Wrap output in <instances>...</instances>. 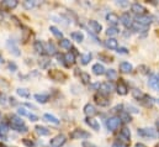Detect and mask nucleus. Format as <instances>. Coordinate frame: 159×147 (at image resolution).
<instances>
[{"label": "nucleus", "mask_w": 159, "mask_h": 147, "mask_svg": "<svg viewBox=\"0 0 159 147\" xmlns=\"http://www.w3.org/2000/svg\"><path fill=\"white\" fill-rule=\"evenodd\" d=\"M121 122H122V121L120 120L119 116L109 117V119L106 120V127H107V130H110V131H116L117 129H120Z\"/></svg>", "instance_id": "f257e3e1"}, {"label": "nucleus", "mask_w": 159, "mask_h": 147, "mask_svg": "<svg viewBox=\"0 0 159 147\" xmlns=\"http://www.w3.org/2000/svg\"><path fill=\"white\" fill-rule=\"evenodd\" d=\"M89 137H90V134L86 132L83 129H75L70 132V139L72 140H85V139H89Z\"/></svg>", "instance_id": "f03ea898"}, {"label": "nucleus", "mask_w": 159, "mask_h": 147, "mask_svg": "<svg viewBox=\"0 0 159 147\" xmlns=\"http://www.w3.org/2000/svg\"><path fill=\"white\" fill-rule=\"evenodd\" d=\"M48 77H49L52 80H54V82H64V80L67 79L66 73H63V72L59 71V69H52V71H49V72H48Z\"/></svg>", "instance_id": "7ed1b4c3"}, {"label": "nucleus", "mask_w": 159, "mask_h": 147, "mask_svg": "<svg viewBox=\"0 0 159 147\" xmlns=\"http://www.w3.org/2000/svg\"><path fill=\"white\" fill-rule=\"evenodd\" d=\"M114 89L115 88H114V85H112L111 82H104V83H101L99 85V93L102 94V95H105V97L109 95V94H111Z\"/></svg>", "instance_id": "20e7f679"}, {"label": "nucleus", "mask_w": 159, "mask_h": 147, "mask_svg": "<svg viewBox=\"0 0 159 147\" xmlns=\"http://www.w3.org/2000/svg\"><path fill=\"white\" fill-rule=\"evenodd\" d=\"M66 142H67V137H66L64 135L59 134V135L54 136V137L51 140L49 145H51L52 147H62L64 144H66Z\"/></svg>", "instance_id": "39448f33"}, {"label": "nucleus", "mask_w": 159, "mask_h": 147, "mask_svg": "<svg viewBox=\"0 0 159 147\" xmlns=\"http://www.w3.org/2000/svg\"><path fill=\"white\" fill-rule=\"evenodd\" d=\"M6 47H7V50L14 55V56H16V57H19L20 55H21V52H20V48H19V46L16 45V42L14 41V40H7L6 41Z\"/></svg>", "instance_id": "423d86ee"}, {"label": "nucleus", "mask_w": 159, "mask_h": 147, "mask_svg": "<svg viewBox=\"0 0 159 147\" xmlns=\"http://www.w3.org/2000/svg\"><path fill=\"white\" fill-rule=\"evenodd\" d=\"M131 11L133 12V14H136L137 16H139V15H147L146 12H147V9L142 5V4H139V2H133L132 5H131Z\"/></svg>", "instance_id": "0eeeda50"}, {"label": "nucleus", "mask_w": 159, "mask_h": 147, "mask_svg": "<svg viewBox=\"0 0 159 147\" xmlns=\"http://www.w3.org/2000/svg\"><path fill=\"white\" fill-rule=\"evenodd\" d=\"M94 100H95V103H96L98 105H100V107H109V105H110L109 98L105 97V95H102V94H100V93H98V94L94 95Z\"/></svg>", "instance_id": "6e6552de"}, {"label": "nucleus", "mask_w": 159, "mask_h": 147, "mask_svg": "<svg viewBox=\"0 0 159 147\" xmlns=\"http://www.w3.org/2000/svg\"><path fill=\"white\" fill-rule=\"evenodd\" d=\"M134 22H137L139 25H143L146 27H149V25L152 24V17L148 16V15H139V16H136Z\"/></svg>", "instance_id": "1a4fd4ad"}, {"label": "nucleus", "mask_w": 159, "mask_h": 147, "mask_svg": "<svg viewBox=\"0 0 159 147\" xmlns=\"http://www.w3.org/2000/svg\"><path fill=\"white\" fill-rule=\"evenodd\" d=\"M120 21L122 22V25H123L125 27H132V25H133V22H134V21L132 20L129 12H123V14L121 15V17H120Z\"/></svg>", "instance_id": "9d476101"}, {"label": "nucleus", "mask_w": 159, "mask_h": 147, "mask_svg": "<svg viewBox=\"0 0 159 147\" xmlns=\"http://www.w3.org/2000/svg\"><path fill=\"white\" fill-rule=\"evenodd\" d=\"M137 134L139 136H142V137H148V139L149 137L151 139H154L157 136V134H156V131L153 129H138Z\"/></svg>", "instance_id": "9b49d317"}, {"label": "nucleus", "mask_w": 159, "mask_h": 147, "mask_svg": "<svg viewBox=\"0 0 159 147\" xmlns=\"http://www.w3.org/2000/svg\"><path fill=\"white\" fill-rule=\"evenodd\" d=\"M148 85H149L153 90L159 92V74H152V75L149 77Z\"/></svg>", "instance_id": "f8f14e48"}, {"label": "nucleus", "mask_w": 159, "mask_h": 147, "mask_svg": "<svg viewBox=\"0 0 159 147\" xmlns=\"http://www.w3.org/2000/svg\"><path fill=\"white\" fill-rule=\"evenodd\" d=\"M84 114L86 115V117H94L95 115H98V110H96V108L93 104L88 103L84 107Z\"/></svg>", "instance_id": "ddd939ff"}, {"label": "nucleus", "mask_w": 159, "mask_h": 147, "mask_svg": "<svg viewBox=\"0 0 159 147\" xmlns=\"http://www.w3.org/2000/svg\"><path fill=\"white\" fill-rule=\"evenodd\" d=\"M116 92H117L119 95H126L128 93V87H127V84L122 79H120L119 84L116 87Z\"/></svg>", "instance_id": "4468645a"}, {"label": "nucleus", "mask_w": 159, "mask_h": 147, "mask_svg": "<svg viewBox=\"0 0 159 147\" xmlns=\"http://www.w3.org/2000/svg\"><path fill=\"white\" fill-rule=\"evenodd\" d=\"M106 21L109 22V24H111L112 26H115L116 27V25L120 22V17L117 14H115V12H109L107 15H106Z\"/></svg>", "instance_id": "2eb2a0df"}, {"label": "nucleus", "mask_w": 159, "mask_h": 147, "mask_svg": "<svg viewBox=\"0 0 159 147\" xmlns=\"http://www.w3.org/2000/svg\"><path fill=\"white\" fill-rule=\"evenodd\" d=\"M19 5L17 0H4L1 1V7H5L6 10H12Z\"/></svg>", "instance_id": "dca6fc26"}, {"label": "nucleus", "mask_w": 159, "mask_h": 147, "mask_svg": "<svg viewBox=\"0 0 159 147\" xmlns=\"http://www.w3.org/2000/svg\"><path fill=\"white\" fill-rule=\"evenodd\" d=\"M89 27H90L91 31L95 32V34H100V32L102 31V26H101V24L98 22L96 20H90V21H89Z\"/></svg>", "instance_id": "f3484780"}, {"label": "nucleus", "mask_w": 159, "mask_h": 147, "mask_svg": "<svg viewBox=\"0 0 159 147\" xmlns=\"http://www.w3.org/2000/svg\"><path fill=\"white\" fill-rule=\"evenodd\" d=\"M24 125H26V124L20 116H17V115L10 116V126H24Z\"/></svg>", "instance_id": "a211bd4d"}, {"label": "nucleus", "mask_w": 159, "mask_h": 147, "mask_svg": "<svg viewBox=\"0 0 159 147\" xmlns=\"http://www.w3.org/2000/svg\"><path fill=\"white\" fill-rule=\"evenodd\" d=\"M85 124L88 125V126H90L93 130H95V131H99L100 130V124H99V121L98 120H95L94 117H86L85 119Z\"/></svg>", "instance_id": "6ab92c4d"}, {"label": "nucleus", "mask_w": 159, "mask_h": 147, "mask_svg": "<svg viewBox=\"0 0 159 147\" xmlns=\"http://www.w3.org/2000/svg\"><path fill=\"white\" fill-rule=\"evenodd\" d=\"M44 52L48 56H54V55H57V48L52 42H46L44 43Z\"/></svg>", "instance_id": "aec40b11"}, {"label": "nucleus", "mask_w": 159, "mask_h": 147, "mask_svg": "<svg viewBox=\"0 0 159 147\" xmlns=\"http://www.w3.org/2000/svg\"><path fill=\"white\" fill-rule=\"evenodd\" d=\"M105 46L110 50H117L119 48V41L114 37H109L106 41H105Z\"/></svg>", "instance_id": "412c9836"}, {"label": "nucleus", "mask_w": 159, "mask_h": 147, "mask_svg": "<svg viewBox=\"0 0 159 147\" xmlns=\"http://www.w3.org/2000/svg\"><path fill=\"white\" fill-rule=\"evenodd\" d=\"M120 139L122 141H125V142H129V140H131V131H129V129L123 127L121 130V132H120Z\"/></svg>", "instance_id": "4be33fe9"}, {"label": "nucleus", "mask_w": 159, "mask_h": 147, "mask_svg": "<svg viewBox=\"0 0 159 147\" xmlns=\"http://www.w3.org/2000/svg\"><path fill=\"white\" fill-rule=\"evenodd\" d=\"M91 69H93V73L96 74V75H102V74L106 73V69L101 63H95Z\"/></svg>", "instance_id": "5701e85b"}, {"label": "nucleus", "mask_w": 159, "mask_h": 147, "mask_svg": "<svg viewBox=\"0 0 159 147\" xmlns=\"http://www.w3.org/2000/svg\"><path fill=\"white\" fill-rule=\"evenodd\" d=\"M35 100L40 104H46L48 100H49V94H46V93H41V94H35Z\"/></svg>", "instance_id": "b1692460"}, {"label": "nucleus", "mask_w": 159, "mask_h": 147, "mask_svg": "<svg viewBox=\"0 0 159 147\" xmlns=\"http://www.w3.org/2000/svg\"><path fill=\"white\" fill-rule=\"evenodd\" d=\"M64 58H66V64H67V67L75 63V55H74L73 52L66 53V55H64Z\"/></svg>", "instance_id": "393cba45"}, {"label": "nucleus", "mask_w": 159, "mask_h": 147, "mask_svg": "<svg viewBox=\"0 0 159 147\" xmlns=\"http://www.w3.org/2000/svg\"><path fill=\"white\" fill-rule=\"evenodd\" d=\"M34 50H35L39 55L46 53V52H44V43H43L42 41H35V43H34Z\"/></svg>", "instance_id": "a878e982"}, {"label": "nucleus", "mask_w": 159, "mask_h": 147, "mask_svg": "<svg viewBox=\"0 0 159 147\" xmlns=\"http://www.w3.org/2000/svg\"><path fill=\"white\" fill-rule=\"evenodd\" d=\"M132 69H133V67H132L131 63H128V62H122V63H120V71H121V72H123V73H131Z\"/></svg>", "instance_id": "bb28decb"}, {"label": "nucleus", "mask_w": 159, "mask_h": 147, "mask_svg": "<svg viewBox=\"0 0 159 147\" xmlns=\"http://www.w3.org/2000/svg\"><path fill=\"white\" fill-rule=\"evenodd\" d=\"M43 120L47 121V122L54 124V125H59V120H58L54 115H52V114H44V115H43Z\"/></svg>", "instance_id": "cd10ccee"}, {"label": "nucleus", "mask_w": 159, "mask_h": 147, "mask_svg": "<svg viewBox=\"0 0 159 147\" xmlns=\"http://www.w3.org/2000/svg\"><path fill=\"white\" fill-rule=\"evenodd\" d=\"M70 37H72L73 41H75V42H78V43L84 41V34H83L81 31H74V32H72V34H70Z\"/></svg>", "instance_id": "c85d7f7f"}, {"label": "nucleus", "mask_w": 159, "mask_h": 147, "mask_svg": "<svg viewBox=\"0 0 159 147\" xmlns=\"http://www.w3.org/2000/svg\"><path fill=\"white\" fill-rule=\"evenodd\" d=\"M35 130H36V132H37L40 136H48V135H49V132H51L47 127L41 126V125H37V126L35 127Z\"/></svg>", "instance_id": "c756f323"}, {"label": "nucleus", "mask_w": 159, "mask_h": 147, "mask_svg": "<svg viewBox=\"0 0 159 147\" xmlns=\"http://www.w3.org/2000/svg\"><path fill=\"white\" fill-rule=\"evenodd\" d=\"M49 31L53 34V36L59 38V40H63V38H64V37H63V32H62L58 27H56V26H51V27H49Z\"/></svg>", "instance_id": "7c9ffc66"}, {"label": "nucleus", "mask_w": 159, "mask_h": 147, "mask_svg": "<svg viewBox=\"0 0 159 147\" xmlns=\"http://www.w3.org/2000/svg\"><path fill=\"white\" fill-rule=\"evenodd\" d=\"M80 77V80H81V83L83 84H90V82H91V77H90V74L86 73V72H81L79 74Z\"/></svg>", "instance_id": "2f4dec72"}, {"label": "nucleus", "mask_w": 159, "mask_h": 147, "mask_svg": "<svg viewBox=\"0 0 159 147\" xmlns=\"http://www.w3.org/2000/svg\"><path fill=\"white\" fill-rule=\"evenodd\" d=\"M119 117H120V120L123 121V122H131V120H132L129 112H127V111H121Z\"/></svg>", "instance_id": "473e14b6"}, {"label": "nucleus", "mask_w": 159, "mask_h": 147, "mask_svg": "<svg viewBox=\"0 0 159 147\" xmlns=\"http://www.w3.org/2000/svg\"><path fill=\"white\" fill-rule=\"evenodd\" d=\"M59 45H61V48H63V50H70V48H72V42H70V40H68V38L61 40Z\"/></svg>", "instance_id": "72a5a7b5"}, {"label": "nucleus", "mask_w": 159, "mask_h": 147, "mask_svg": "<svg viewBox=\"0 0 159 147\" xmlns=\"http://www.w3.org/2000/svg\"><path fill=\"white\" fill-rule=\"evenodd\" d=\"M16 94H17L19 97H21V98H30V92H29L27 89H25V88H19V89H16Z\"/></svg>", "instance_id": "f704fd0d"}, {"label": "nucleus", "mask_w": 159, "mask_h": 147, "mask_svg": "<svg viewBox=\"0 0 159 147\" xmlns=\"http://www.w3.org/2000/svg\"><path fill=\"white\" fill-rule=\"evenodd\" d=\"M120 30L117 27H115V26H110L107 30H106V35L109 37H114L116 36V35H119Z\"/></svg>", "instance_id": "c9c22d12"}, {"label": "nucleus", "mask_w": 159, "mask_h": 147, "mask_svg": "<svg viewBox=\"0 0 159 147\" xmlns=\"http://www.w3.org/2000/svg\"><path fill=\"white\" fill-rule=\"evenodd\" d=\"M80 58H81V64H84V66H85V64H88V63L91 61L93 55H91V53H83Z\"/></svg>", "instance_id": "e433bc0d"}, {"label": "nucleus", "mask_w": 159, "mask_h": 147, "mask_svg": "<svg viewBox=\"0 0 159 147\" xmlns=\"http://www.w3.org/2000/svg\"><path fill=\"white\" fill-rule=\"evenodd\" d=\"M144 95H146V94H143L139 89H133V90H132V97H133L134 99H137V100H142V99L144 98Z\"/></svg>", "instance_id": "4c0bfd02"}, {"label": "nucleus", "mask_w": 159, "mask_h": 147, "mask_svg": "<svg viewBox=\"0 0 159 147\" xmlns=\"http://www.w3.org/2000/svg\"><path fill=\"white\" fill-rule=\"evenodd\" d=\"M105 74H106V77H107L109 80H115V79H117V72H116L115 69H107Z\"/></svg>", "instance_id": "58836bf2"}, {"label": "nucleus", "mask_w": 159, "mask_h": 147, "mask_svg": "<svg viewBox=\"0 0 159 147\" xmlns=\"http://www.w3.org/2000/svg\"><path fill=\"white\" fill-rule=\"evenodd\" d=\"M22 5H24V7H25L26 10H31V9L35 7L36 1H34V0H26V1L22 2Z\"/></svg>", "instance_id": "ea45409f"}, {"label": "nucleus", "mask_w": 159, "mask_h": 147, "mask_svg": "<svg viewBox=\"0 0 159 147\" xmlns=\"http://www.w3.org/2000/svg\"><path fill=\"white\" fill-rule=\"evenodd\" d=\"M132 29H133L134 31H137V32H142V31H147V30H148V27H146V26H143V25H139V24H137V22H133Z\"/></svg>", "instance_id": "a19ab883"}, {"label": "nucleus", "mask_w": 159, "mask_h": 147, "mask_svg": "<svg viewBox=\"0 0 159 147\" xmlns=\"http://www.w3.org/2000/svg\"><path fill=\"white\" fill-rule=\"evenodd\" d=\"M7 132H9V127L5 124H1L0 125V137L1 139H5L6 135H7Z\"/></svg>", "instance_id": "79ce46f5"}, {"label": "nucleus", "mask_w": 159, "mask_h": 147, "mask_svg": "<svg viewBox=\"0 0 159 147\" xmlns=\"http://www.w3.org/2000/svg\"><path fill=\"white\" fill-rule=\"evenodd\" d=\"M141 103L144 104L146 107H151V105L153 104V98H151V97H148V95H144V98L141 100Z\"/></svg>", "instance_id": "37998d69"}, {"label": "nucleus", "mask_w": 159, "mask_h": 147, "mask_svg": "<svg viewBox=\"0 0 159 147\" xmlns=\"http://www.w3.org/2000/svg\"><path fill=\"white\" fill-rule=\"evenodd\" d=\"M49 63H51V61H49V58H42L40 61V66L41 68H47L48 66H49Z\"/></svg>", "instance_id": "c03bdc74"}, {"label": "nucleus", "mask_w": 159, "mask_h": 147, "mask_svg": "<svg viewBox=\"0 0 159 147\" xmlns=\"http://www.w3.org/2000/svg\"><path fill=\"white\" fill-rule=\"evenodd\" d=\"M56 57H57V61H58L59 63H63L64 66H67V64H66V58H64V55L57 53V55H56Z\"/></svg>", "instance_id": "a18cd8bd"}, {"label": "nucleus", "mask_w": 159, "mask_h": 147, "mask_svg": "<svg viewBox=\"0 0 159 147\" xmlns=\"http://www.w3.org/2000/svg\"><path fill=\"white\" fill-rule=\"evenodd\" d=\"M17 114H19V115H21V116H29V114H30V112L26 110L25 108H20V109L17 110Z\"/></svg>", "instance_id": "49530a36"}, {"label": "nucleus", "mask_w": 159, "mask_h": 147, "mask_svg": "<svg viewBox=\"0 0 159 147\" xmlns=\"http://www.w3.org/2000/svg\"><path fill=\"white\" fill-rule=\"evenodd\" d=\"M9 69H10L11 72H15V71H17V66H16L14 62H10V63H9Z\"/></svg>", "instance_id": "de8ad7c7"}, {"label": "nucleus", "mask_w": 159, "mask_h": 147, "mask_svg": "<svg viewBox=\"0 0 159 147\" xmlns=\"http://www.w3.org/2000/svg\"><path fill=\"white\" fill-rule=\"evenodd\" d=\"M22 142H24V145H26L27 147H35V144L32 142V141H29L27 139H25V140H22Z\"/></svg>", "instance_id": "09e8293b"}, {"label": "nucleus", "mask_w": 159, "mask_h": 147, "mask_svg": "<svg viewBox=\"0 0 159 147\" xmlns=\"http://www.w3.org/2000/svg\"><path fill=\"white\" fill-rule=\"evenodd\" d=\"M81 146L83 147H96V145H94V144H91V142H89V141H83Z\"/></svg>", "instance_id": "8fccbe9b"}, {"label": "nucleus", "mask_w": 159, "mask_h": 147, "mask_svg": "<svg viewBox=\"0 0 159 147\" xmlns=\"http://www.w3.org/2000/svg\"><path fill=\"white\" fill-rule=\"evenodd\" d=\"M29 119H30L31 121H34V122H35V121H37V120H39V116H37V115H35V114H31V112H30V114H29Z\"/></svg>", "instance_id": "3c124183"}, {"label": "nucleus", "mask_w": 159, "mask_h": 147, "mask_svg": "<svg viewBox=\"0 0 159 147\" xmlns=\"http://www.w3.org/2000/svg\"><path fill=\"white\" fill-rule=\"evenodd\" d=\"M116 4H117L119 6H127V5H128V1H126V0H121V1H116Z\"/></svg>", "instance_id": "603ef678"}, {"label": "nucleus", "mask_w": 159, "mask_h": 147, "mask_svg": "<svg viewBox=\"0 0 159 147\" xmlns=\"http://www.w3.org/2000/svg\"><path fill=\"white\" fill-rule=\"evenodd\" d=\"M117 52H119V53H123V55H126V53H128V51H127V48H125V47H120V48H117Z\"/></svg>", "instance_id": "864d4df0"}, {"label": "nucleus", "mask_w": 159, "mask_h": 147, "mask_svg": "<svg viewBox=\"0 0 159 147\" xmlns=\"http://www.w3.org/2000/svg\"><path fill=\"white\" fill-rule=\"evenodd\" d=\"M112 147H127V145H125V144H122L121 141H117V142H115Z\"/></svg>", "instance_id": "5fc2aeb1"}, {"label": "nucleus", "mask_w": 159, "mask_h": 147, "mask_svg": "<svg viewBox=\"0 0 159 147\" xmlns=\"http://www.w3.org/2000/svg\"><path fill=\"white\" fill-rule=\"evenodd\" d=\"M134 147H147V146H146L144 144H141V142H138V144H136V145H134Z\"/></svg>", "instance_id": "6e6d98bb"}, {"label": "nucleus", "mask_w": 159, "mask_h": 147, "mask_svg": "<svg viewBox=\"0 0 159 147\" xmlns=\"http://www.w3.org/2000/svg\"><path fill=\"white\" fill-rule=\"evenodd\" d=\"M2 62H4V58H2V57H0V63H2Z\"/></svg>", "instance_id": "4d7b16f0"}, {"label": "nucleus", "mask_w": 159, "mask_h": 147, "mask_svg": "<svg viewBox=\"0 0 159 147\" xmlns=\"http://www.w3.org/2000/svg\"><path fill=\"white\" fill-rule=\"evenodd\" d=\"M157 125H158V126H159V120H158V121H157Z\"/></svg>", "instance_id": "13d9d810"}, {"label": "nucleus", "mask_w": 159, "mask_h": 147, "mask_svg": "<svg viewBox=\"0 0 159 147\" xmlns=\"http://www.w3.org/2000/svg\"><path fill=\"white\" fill-rule=\"evenodd\" d=\"M0 120H1V114H0Z\"/></svg>", "instance_id": "bf43d9fd"}, {"label": "nucleus", "mask_w": 159, "mask_h": 147, "mask_svg": "<svg viewBox=\"0 0 159 147\" xmlns=\"http://www.w3.org/2000/svg\"><path fill=\"white\" fill-rule=\"evenodd\" d=\"M156 147H159V144H158V145H157V146H156Z\"/></svg>", "instance_id": "052dcab7"}, {"label": "nucleus", "mask_w": 159, "mask_h": 147, "mask_svg": "<svg viewBox=\"0 0 159 147\" xmlns=\"http://www.w3.org/2000/svg\"><path fill=\"white\" fill-rule=\"evenodd\" d=\"M158 135H159V131H158Z\"/></svg>", "instance_id": "680f3d73"}, {"label": "nucleus", "mask_w": 159, "mask_h": 147, "mask_svg": "<svg viewBox=\"0 0 159 147\" xmlns=\"http://www.w3.org/2000/svg\"><path fill=\"white\" fill-rule=\"evenodd\" d=\"M158 103H159V100H158Z\"/></svg>", "instance_id": "e2e57ef3"}]
</instances>
